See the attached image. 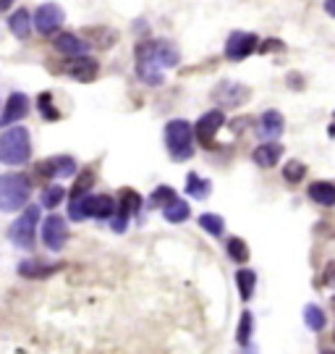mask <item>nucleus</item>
Segmentation results:
<instances>
[{
	"mask_svg": "<svg viewBox=\"0 0 335 354\" xmlns=\"http://www.w3.org/2000/svg\"><path fill=\"white\" fill-rule=\"evenodd\" d=\"M165 147L173 160H189L194 155V129L189 121L173 118L165 126Z\"/></svg>",
	"mask_w": 335,
	"mask_h": 354,
	"instance_id": "20e7f679",
	"label": "nucleus"
},
{
	"mask_svg": "<svg viewBox=\"0 0 335 354\" xmlns=\"http://www.w3.org/2000/svg\"><path fill=\"white\" fill-rule=\"evenodd\" d=\"M65 74L71 79H77L81 84H90L94 81V77L100 74V66L94 58L90 55H74V58H68V63H65Z\"/></svg>",
	"mask_w": 335,
	"mask_h": 354,
	"instance_id": "9b49d317",
	"label": "nucleus"
},
{
	"mask_svg": "<svg viewBox=\"0 0 335 354\" xmlns=\"http://www.w3.org/2000/svg\"><path fill=\"white\" fill-rule=\"evenodd\" d=\"M63 265H50V262H42V260H24L21 265H19V275L21 278H48V275H52L55 271H61Z\"/></svg>",
	"mask_w": 335,
	"mask_h": 354,
	"instance_id": "a211bd4d",
	"label": "nucleus"
},
{
	"mask_svg": "<svg viewBox=\"0 0 335 354\" xmlns=\"http://www.w3.org/2000/svg\"><path fill=\"white\" fill-rule=\"evenodd\" d=\"M320 354H335V352H330V349H325V352H320Z\"/></svg>",
	"mask_w": 335,
	"mask_h": 354,
	"instance_id": "58836bf2",
	"label": "nucleus"
},
{
	"mask_svg": "<svg viewBox=\"0 0 335 354\" xmlns=\"http://www.w3.org/2000/svg\"><path fill=\"white\" fill-rule=\"evenodd\" d=\"M37 223H39V205H24V213L8 228V239H11L16 247L26 249V252H34Z\"/></svg>",
	"mask_w": 335,
	"mask_h": 354,
	"instance_id": "39448f33",
	"label": "nucleus"
},
{
	"mask_svg": "<svg viewBox=\"0 0 335 354\" xmlns=\"http://www.w3.org/2000/svg\"><path fill=\"white\" fill-rule=\"evenodd\" d=\"M257 35H252V32H233L228 42H225V58L233 61V63H241L244 58H249L252 52L257 50Z\"/></svg>",
	"mask_w": 335,
	"mask_h": 354,
	"instance_id": "1a4fd4ad",
	"label": "nucleus"
},
{
	"mask_svg": "<svg viewBox=\"0 0 335 354\" xmlns=\"http://www.w3.org/2000/svg\"><path fill=\"white\" fill-rule=\"evenodd\" d=\"M225 252H228V257H231L233 262H246V260H249V244H246L244 239H238V236L228 239V247H225Z\"/></svg>",
	"mask_w": 335,
	"mask_h": 354,
	"instance_id": "393cba45",
	"label": "nucleus"
},
{
	"mask_svg": "<svg viewBox=\"0 0 335 354\" xmlns=\"http://www.w3.org/2000/svg\"><path fill=\"white\" fill-rule=\"evenodd\" d=\"M304 323H307L312 331H323L325 323H327V317H325V313L317 304H307V307H304Z\"/></svg>",
	"mask_w": 335,
	"mask_h": 354,
	"instance_id": "bb28decb",
	"label": "nucleus"
},
{
	"mask_svg": "<svg viewBox=\"0 0 335 354\" xmlns=\"http://www.w3.org/2000/svg\"><path fill=\"white\" fill-rule=\"evenodd\" d=\"M110 226H113V231H116V234H123V231H126V226H129V215H123V213H118L116 210Z\"/></svg>",
	"mask_w": 335,
	"mask_h": 354,
	"instance_id": "473e14b6",
	"label": "nucleus"
},
{
	"mask_svg": "<svg viewBox=\"0 0 335 354\" xmlns=\"http://www.w3.org/2000/svg\"><path fill=\"white\" fill-rule=\"evenodd\" d=\"M304 173H307V166L304 163H298V160H288L283 166V179L288 184H298L304 179Z\"/></svg>",
	"mask_w": 335,
	"mask_h": 354,
	"instance_id": "c756f323",
	"label": "nucleus"
},
{
	"mask_svg": "<svg viewBox=\"0 0 335 354\" xmlns=\"http://www.w3.org/2000/svg\"><path fill=\"white\" fill-rule=\"evenodd\" d=\"M55 50L68 55V58H74V55H87L90 42H84V39L79 37V35H74V32H63V35L55 37Z\"/></svg>",
	"mask_w": 335,
	"mask_h": 354,
	"instance_id": "2eb2a0df",
	"label": "nucleus"
},
{
	"mask_svg": "<svg viewBox=\"0 0 335 354\" xmlns=\"http://www.w3.org/2000/svg\"><path fill=\"white\" fill-rule=\"evenodd\" d=\"M136 61H144V63H152L157 68H173V66H179L181 55L176 50V45L170 42V39H144L136 45Z\"/></svg>",
	"mask_w": 335,
	"mask_h": 354,
	"instance_id": "7ed1b4c3",
	"label": "nucleus"
},
{
	"mask_svg": "<svg viewBox=\"0 0 335 354\" xmlns=\"http://www.w3.org/2000/svg\"><path fill=\"white\" fill-rule=\"evenodd\" d=\"M189 215H192L189 202H186V199H179V197H176L170 205L163 208V218H165L168 223H183V221H189Z\"/></svg>",
	"mask_w": 335,
	"mask_h": 354,
	"instance_id": "aec40b11",
	"label": "nucleus"
},
{
	"mask_svg": "<svg viewBox=\"0 0 335 354\" xmlns=\"http://www.w3.org/2000/svg\"><path fill=\"white\" fill-rule=\"evenodd\" d=\"M32 197V184L24 173H3L0 176V213H16L24 210Z\"/></svg>",
	"mask_w": 335,
	"mask_h": 354,
	"instance_id": "f03ea898",
	"label": "nucleus"
},
{
	"mask_svg": "<svg viewBox=\"0 0 335 354\" xmlns=\"http://www.w3.org/2000/svg\"><path fill=\"white\" fill-rule=\"evenodd\" d=\"M176 189L173 186H157L155 192H152V197H150V202H152V208H165V205H170L173 199H176Z\"/></svg>",
	"mask_w": 335,
	"mask_h": 354,
	"instance_id": "cd10ccee",
	"label": "nucleus"
},
{
	"mask_svg": "<svg viewBox=\"0 0 335 354\" xmlns=\"http://www.w3.org/2000/svg\"><path fill=\"white\" fill-rule=\"evenodd\" d=\"M283 129H285V121L278 110H265V113L259 116L257 131H259V137H262V139H270L272 142V139H278V137L283 134Z\"/></svg>",
	"mask_w": 335,
	"mask_h": 354,
	"instance_id": "4468645a",
	"label": "nucleus"
},
{
	"mask_svg": "<svg viewBox=\"0 0 335 354\" xmlns=\"http://www.w3.org/2000/svg\"><path fill=\"white\" fill-rule=\"evenodd\" d=\"M223 124H225V113L215 108V110H207L205 116L196 121V126H194V134H196V139L202 147L207 150H212L215 147V137H218V131L223 129Z\"/></svg>",
	"mask_w": 335,
	"mask_h": 354,
	"instance_id": "0eeeda50",
	"label": "nucleus"
},
{
	"mask_svg": "<svg viewBox=\"0 0 335 354\" xmlns=\"http://www.w3.org/2000/svg\"><path fill=\"white\" fill-rule=\"evenodd\" d=\"M94 184V173L92 170H84L74 181V189H71V199H79V197H87L90 195V186Z\"/></svg>",
	"mask_w": 335,
	"mask_h": 354,
	"instance_id": "c85d7f7f",
	"label": "nucleus"
},
{
	"mask_svg": "<svg viewBox=\"0 0 335 354\" xmlns=\"http://www.w3.org/2000/svg\"><path fill=\"white\" fill-rule=\"evenodd\" d=\"M259 52H270V50H281L283 48V42L281 39H267V45H257Z\"/></svg>",
	"mask_w": 335,
	"mask_h": 354,
	"instance_id": "f704fd0d",
	"label": "nucleus"
},
{
	"mask_svg": "<svg viewBox=\"0 0 335 354\" xmlns=\"http://www.w3.org/2000/svg\"><path fill=\"white\" fill-rule=\"evenodd\" d=\"M281 157H283V144H278L275 139L259 144L257 150L252 153V160H254V166H259V168H275L281 163Z\"/></svg>",
	"mask_w": 335,
	"mask_h": 354,
	"instance_id": "ddd939ff",
	"label": "nucleus"
},
{
	"mask_svg": "<svg viewBox=\"0 0 335 354\" xmlns=\"http://www.w3.org/2000/svg\"><path fill=\"white\" fill-rule=\"evenodd\" d=\"M37 173L45 179H68L77 173V160L71 155H52L45 157L37 166Z\"/></svg>",
	"mask_w": 335,
	"mask_h": 354,
	"instance_id": "9d476101",
	"label": "nucleus"
},
{
	"mask_svg": "<svg viewBox=\"0 0 335 354\" xmlns=\"http://www.w3.org/2000/svg\"><path fill=\"white\" fill-rule=\"evenodd\" d=\"M26 113H29V97H26L24 92H13L11 97H8V103H6V108H3L0 129L13 126V124H16V121H21Z\"/></svg>",
	"mask_w": 335,
	"mask_h": 354,
	"instance_id": "f8f14e48",
	"label": "nucleus"
},
{
	"mask_svg": "<svg viewBox=\"0 0 335 354\" xmlns=\"http://www.w3.org/2000/svg\"><path fill=\"white\" fill-rule=\"evenodd\" d=\"M252 331H254V317H252V313L246 310V313H241V320H238V344L241 346H246L249 344V339H252Z\"/></svg>",
	"mask_w": 335,
	"mask_h": 354,
	"instance_id": "7c9ffc66",
	"label": "nucleus"
},
{
	"mask_svg": "<svg viewBox=\"0 0 335 354\" xmlns=\"http://www.w3.org/2000/svg\"><path fill=\"white\" fill-rule=\"evenodd\" d=\"M199 226H202L210 236L225 234V221H223L220 215H215V213H205V215H199Z\"/></svg>",
	"mask_w": 335,
	"mask_h": 354,
	"instance_id": "b1692460",
	"label": "nucleus"
},
{
	"mask_svg": "<svg viewBox=\"0 0 335 354\" xmlns=\"http://www.w3.org/2000/svg\"><path fill=\"white\" fill-rule=\"evenodd\" d=\"M65 21V11L58 6V3H42L34 16H32V24L37 29L39 35H45V37H50L52 32H58Z\"/></svg>",
	"mask_w": 335,
	"mask_h": 354,
	"instance_id": "423d86ee",
	"label": "nucleus"
},
{
	"mask_svg": "<svg viewBox=\"0 0 335 354\" xmlns=\"http://www.w3.org/2000/svg\"><path fill=\"white\" fill-rule=\"evenodd\" d=\"M312 202L323 205V208H335V181H314L307 189Z\"/></svg>",
	"mask_w": 335,
	"mask_h": 354,
	"instance_id": "f3484780",
	"label": "nucleus"
},
{
	"mask_svg": "<svg viewBox=\"0 0 335 354\" xmlns=\"http://www.w3.org/2000/svg\"><path fill=\"white\" fill-rule=\"evenodd\" d=\"M8 29H11V35H16L19 39L29 37V32H32V16H29V11H26V8L13 11L11 19H8Z\"/></svg>",
	"mask_w": 335,
	"mask_h": 354,
	"instance_id": "6ab92c4d",
	"label": "nucleus"
},
{
	"mask_svg": "<svg viewBox=\"0 0 335 354\" xmlns=\"http://www.w3.org/2000/svg\"><path fill=\"white\" fill-rule=\"evenodd\" d=\"M236 286H238V294H241V299L249 302L254 297V286H257V273L252 271V268H241L238 273H236Z\"/></svg>",
	"mask_w": 335,
	"mask_h": 354,
	"instance_id": "412c9836",
	"label": "nucleus"
},
{
	"mask_svg": "<svg viewBox=\"0 0 335 354\" xmlns=\"http://www.w3.org/2000/svg\"><path fill=\"white\" fill-rule=\"evenodd\" d=\"M32 155V137L26 126H8L0 134V163L3 166H24Z\"/></svg>",
	"mask_w": 335,
	"mask_h": 354,
	"instance_id": "f257e3e1",
	"label": "nucleus"
},
{
	"mask_svg": "<svg viewBox=\"0 0 335 354\" xmlns=\"http://www.w3.org/2000/svg\"><path fill=\"white\" fill-rule=\"evenodd\" d=\"M210 189H212L210 179H202L199 173H189V179H186V192H189V197H194V199H207Z\"/></svg>",
	"mask_w": 335,
	"mask_h": 354,
	"instance_id": "4be33fe9",
	"label": "nucleus"
},
{
	"mask_svg": "<svg viewBox=\"0 0 335 354\" xmlns=\"http://www.w3.org/2000/svg\"><path fill=\"white\" fill-rule=\"evenodd\" d=\"M215 97L225 108H236V105H241L249 97V90H244L241 84H233V81H220V87L215 90Z\"/></svg>",
	"mask_w": 335,
	"mask_h": 354,
	"instance_id": "dca6fc26",
	"label": "nucleus"
},
{
	"mask_svg": "<svg viewBox=\"0 0 335 354\" xmlns=\"http://www.w3.org/2000/svg\"><path fill=\"white\" fill-rule=\"evenodd\" d=\"M142 208V197H139V192L136 189H123L121 192V199H118V213H123V215H134L136 210Z\"/></svg>",
	"mask_w": 335,
	"mask_h": 354,
	"instance_id": "5701e85b",
	"label": "nucleus"
},
{
	"mask_svg": "<svg viewBox=\"0 0 335 354\" xmlns=\"http://www.w3.org/2000/svg\"><path fill=\"white\" fill-rule=\"evenodd\" d=\"M325 13L335 19V0H325Z\"/></svg>",
	"mask_w": 335,
	"mask_h": 354,
	"instance_id": "c9c22d12",
	"label": "nucleus"
},
{
	"mask_svg": "<svg viewBox=\"0 0 335 354\" xmlns=\"http://www.w3.org/2000/svg\"><path fill=\"white\" fill-rule=\"evenodd\" d=\"M63 197H65L63 186H61V184H52V186H48V189L42 192V208L55 210L61 202H63Z\"/></svg>",
	"mask_w": 335,
	"mask_h": 354,
	"instance_id": "a878e982",
	"label": "nucleus"
},
{
	"mask_svg": "<svg viewBox=\"0 0 335 354\" xmlns=\"http://www.w3.org/2000/svg\"><path fill=\"white\" fill-rule=\"evenodd\" d=\"M330 307H333V313H335V297H333V302H330Z\"/></svg>",
	"mask_w": 335,
	"mask_h": 354,
	"instance_id": "4c0bfd02",
	"label": "nucleus"
},
{
	"mask_svg": "<svg viewBox=\"0 0 335 354\" xmlns=\"http://www.w3.org/2000/svg\"><path fill=\"white\" fill-rule=\"evenodd\" d=\"M11 3L13 0H0V11H8V8H11Z\"/></svg>",
	"mask_w": 335,
	"mask_h": 354,
	"instance_id": "e433bc0d",
	"label": "nucleus"
},
{
	"mask_svg": "<svg viewBox=\"0 0 335 354\" xmlns=\"http://www.w3.org/2000/svg\"><path fill=\"white\" fill-rule=\"evenodd\" d=\"M323 284H325V286L335 288V260L325 265V271H323Z\"/></svg>",
	"mask_w": 335,
	"mask_h": 354,
	"instance_id": "72a5a7b5",
	"label": "nucleus"
},
{
	"mask_svg": "<svg viewBox=\"0 0 335 354\" xmlns=\"http://www.w3.org/2000/svg\"><path fill=\"white\" fill-rule=\"evenodd\" d=\"M39 234H42V244L50 249V252H61L65 247V242H68V226H65V221L61 215H48L42 221Z\"/></svg>",
	"mask_w": 335,
	"mask_h": 354,
	"instance_id": "6e6552de",
	"label": "nucleus"
},
{
	"mask_svg": "<svg viewBox=\"0 0 335 354\" xmlns=\"http://www.w3.org/2000/svg\"><path fill=\"white\" fill-rule=\"evenodd\" d=\"M37 108H39V113H42L45 121H55V118H58V110H55L52 97L48 95V92H42V95L37 97Z\"/></svg>",
	"mask_w": 335,
	"mask_h": 354,
	"instance_id": "2f4dec72",
	"label": "nucleus"
}]
</instances>
